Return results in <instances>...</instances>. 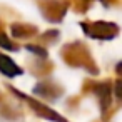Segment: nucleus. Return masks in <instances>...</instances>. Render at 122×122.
I'll use <instances>...</instances> for the list:
<instances>
[{
    "instance_id": "nucleus-11",
    "label": "nucleus",
    "mask_w": 122,
    "mask_h": 122,
    "mask_svg": "<svg viewBox=\"0 0 122 122\" xmlns=\"http://www.w3.org/2000/svg\"><path fill=\"white\" fill-rule=\"evenodd\" d=\"M0 47H4V49H7V50H15V49H19L17 44H14V42L9 39V35H7V32H5V29H4V24H0Z\"/></svg>"
},
{
    "instance_id": "nucleus-13",
    "label": "nucleus",
    "mask_w": 122,
    "mask_h": 122,
    "mask_svg": "<svg viewBox=\"0 0 122 122\" xmlns=\"http://www.w3.org/2000/svg\"><path fill=\"white\" fill-rule=\"evenodd\" d=\"M59 30H47V32H44L42 35H40V44H44V45H50V44H55L57 42V39H59Z\"/></svg>"
},
{
    "instance_id": "nucleus-4",
    "label": "nucleus",
    "mask_w": 122,
    "mask_h": 122,
    "mask_svg": "<svg viewBox=\"0 0 122 122\" xmlns=\"http://www.w3.org/2000/svg\"><path fill=\"white\" fill-rule=\"evenodd\" d=\"M9 90H12L14 92V95H17V97H20L22 100H25L27 102V105L39 115V117H42V119H47V120H52V122H69L67 119H64L60 114H57L55 110H52L49 105H45V104H42L40 100H35L34 97H29V95H25V94H22L20 90H17V89H14V87H9Z\"/></svg>"
},
{
    "instance_id": "nucleus-7",
    "label": "nucleus",
    "mask_w": 122,
    "mask_h": 122,
    "mask_svg": "<svg viewBox=\"0 0 122 122\" xmlns=\"http://www.w3.org/2000/svg\"><path fill=\"white\" fill-rule=\"evenodd\" d=\"M0 115L5 117V119H10V120H15V119L22 117L20 107H17L14 102H10L9 97L4 95L2 92H0Z\"/></svg>"
},
{
    "instance_id": "nucleus-1",
    "label": "nucleus",
    "mask_w": 122,
    "mask_h": 122,
    "mask_svg": "<svg viewBox=\"0 0 122 122\" xmlns=\"http://www.w3.org/2000/svg\"><path fill=\"white\" fill-rule=\"evenodd\" d=\"M60 55L64 59L65 64H69L70 67H84L87 72L97 75L99 74V67L95 64V60L92 59L89 49L82 44V42H72L62 47Z\"/></svg>"
},
{
    "instance_id": "nucleus-6",
    "label": "nucleus",
    "mask_w": 122,
    "mask_h": 122,
    "mask_svg": "<svg viewBox=\"0 0 122 122\" xmlns=\"http://www.w3.org/2000/svg\"><path fill=\"white\" fill-rule=\"evenodd\" d=\"M34 92L45 100H55L64 94V87L55 80H42L34 87Z\"/></svg>"
},
{
    "instance_id": "nucleus-5",
    "label": "nucleus",
    "mask_w": 122,
    "mask_h": 122,
    "mask_svg": "<svg viewBox=\"0 0 122 122\" xmlns=\"http://www.w3.org/2000/svg\"><path fill=\"white\" fill-rule=\"evenodd\" d=\"M89 85L92 87V92L99 97L100 110L105 115L107 109L112 104V84L109 80H104V82H89Z\"/></svg>"
},
{
    "instance_id": "nucleus-14",
    "label": "nucleus",
    "mask_w": 122,
    "mask_h": 122,
    "mask_svg": "<svg viewBox=\"0 0 122 122\" xmlns=\"http://www.w3.org/2000/svg\"><path fill=\"white\" fill-rule=\"evenodd\" d=\"M25 49H27V50H30V52H34V54H35L37 57H40V59H47V50H45V47H42V45L29 44Z\"/></svg>"
},
{
    "instance_id": "nucleus-10",
    "label": "nucleus",
    "mask_w": 122,
    "mask_h": 122,
    "mask_svg": "<svg viewBox=\"0 0 122 122\" xmlns=\"http://www.w3.org/2000/svg\"><path fill=\"white\" fill-rule=\"evenodd\" d=\"M52 69H54V64L52 62H45V59H40L39 62L32 64L30 72L34 75H37V77H45V75H49L52 72Z\"/></svg>"
},
{
    "instance_id": "nucleus-3",
    "label": "nucleus",
    "mask_w": 122,
    "mask_h": 122,
    "mask_svg": "<svg viewBox=\"0 0 122 122\" xmlns=\"http://www.w3.org/2000/svg\"><path fill=\"white\" fill-rule=\"evenodd\" d=\"M37 5L40 9L42 17L50 24L60 22L69 10L65 0H37Z\"/></svg>"
},
{
    "instance_id": "nucleus-8",
    "label": "nucleus",
    "mask_w": 122,
    "mask_h": 122,
    "mask_svg": "<svg viewBox=\"0 0 122 122\" xmlns=\"http://www.w3.org/2000/svg\"><path fill=\"white\" fill-rule=\"evenodd\" d=\"M0 72L7 77H15V75H22L24 70L22 67H19L9 55L5 54H0Z\"/></svg>"
},
{
    "instance_id": "nucleus-12",
    "label": "nucleus",
    "mask_w": 122,
    "mask_h": 122,
    "mask_svg": "<svg viewBox=\"0 0 122 122\" xmlns=\"http://www.w3.org/2000/svg\"><path fill=\"white\" fill-rule=\"evenodd\" d=\"M90 2H92V0H69L67 5H69V7H72L75 12L84 14V12L90 7Z\"/></svg>"
},
{
    "instance_id": "nucleus-2",
    "label": "nucleus",
    "mask_w": 122,
    "mask_h": 122,
    "mask_svg": "<svg viewBox=\"0 0 122 122\" xmlns=\"http://www.w3.org/2000/svg\"><path fill=\"white\" fill-rule=\"evenodd\" d=\"M85 35L99 40H112L119 35V25L112 22H82L80 24Z\"/></svg>"
},
{
    "instance_id": "nucleus-9",
    "label": "nucleus",
    "mask_w": 122,
    "mask_h": 122,
    "mask_svg": "<svg viewBox=\"0 0 122 122\" xmlns=\"http://www.w3.org/2000/svg\"><path fill=\"white\" fill-rule=\"evenodd\" d=\"M12 35L15 39H32L37 35V27L32 24H14L12 27Z\"/></svg>"
},
{
    "instance_id": "nucleus-15",
    "label": "nucleus",
    "mask_w": 122,
    "mask_h": 122,
    "mask_svg": "<svg viewBox=\"0 0 122 122\" xmlns=\"http://www.w3.org/2000/svg\"><path fill=\"white\" fill-rule=\"evenodd\" d=\"M100 2H102L104 5H107V7H109V5H117L120 0H100Z\"/></svg>"
}]
</instances>
